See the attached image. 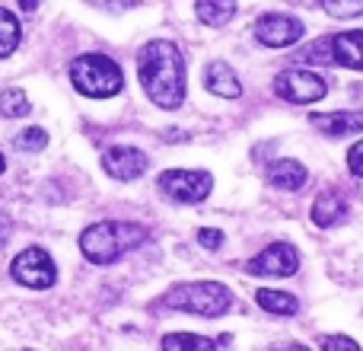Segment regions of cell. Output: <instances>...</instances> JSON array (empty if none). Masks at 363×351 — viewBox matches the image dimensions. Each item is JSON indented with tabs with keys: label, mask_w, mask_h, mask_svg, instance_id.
Masks as SVG:
<instances>
[{
	"label": "cell",
	"mask_w": 363,
	"mask_h": 351,
	"mask_svg": "<svg viewBox=\"0 0 363 351\" xmlns=\"http://www.w3.org/2000/svg\"><path fill=\"white\" fill-rule=\"evenodd\" d=\"M303 58L313 64H341V68L363 70V32H338V36H328L322 42L309 45L303 51Z\"/></svg>",
	"instance_id": "5"
},
{
	"label": "cell",
	"mask_w": 363,
	"mask_h": 351,
	"mask_svg": "<svg viewBox=\"0 0 363 351\" xmlns=\"http://www.w3.org/2000/svg\"><path fill=\"white\" fill-rule=\"evenodd\" d=\"M163 307L182 310V313H194L213 320V316H223L233 307V294L226 284L220 281H191V284H176L172 291L163 294Z\"/></svg>",
	"instance_id": "3"
},
{
	"label": "cell",
	"mask_w": 363,
	"mask_h": 351,
	"mask_svg": "<svg viewBox=\"0 0 363 351\" xmlns=\"http://www.w3.org/2000/svg\"><path fill=\"white\" fill-rule=\"evenodd\" d=\"M13 144L23 153H38L48 147V131H42V128H26V131H19L16 138H13Z\"/></svg>",
	"instance_id": "21"
},
{
	"label": "cell",
	"mask_w": 363,
	"mask_h": 351,
	"mask_svg": "<svg viewBox=\"0 0 363 351\" xmlns=\"http://www.w3.org/2000/svg\"><path fill=\"white\" fill-rule=\"evenodd\" d=\"M0 112H4L6 119H19V115L32 112V102L19 87H6L4 93H0Z\"/></svg>",
	"instance_id": "20"
},
{
	"label": "cell",
	"mask_w": 363,
	"mask_h": 351,
	"mask_svg": "<svg viewBox=\"0 0 363 351\" xmlns=\"http://www.w3.org/2000/svg\"><path fill=\"white\" fill-rule=\"evenodd\" d=\"M19 36H23L19 32V19L0 6V58H10L19 48Z\"/></svg>",
	"instance_id": "19"
},
{
	"label": "cell",
	"mask_w": 363,
	"mask_h": 351,
	"mask_svg": "<svg viewBox=\"0 0 363 351\" xmlns=\"http://www.w3.org/2000/svg\"><path fill=\"white\" fill-rule=\"evenodd\" d=\"M258 307L268 310L271 316H294L296 310H300V301H296L290 291H274V288H264L255 294Z\"/></svg>",
	"instance_id": "17"
},
{
	"label": "cell",
	"mask_w": 363,
	"mask_h": 351,
	"mask_svg": "<svg viewBox=\"0 0 363 351\" xmlns=\"http://www.w3.org/2000/svg\"><path fill=\"white\" fill-rule=\"evenodd\" d=\"M147 166H150V160H147V153L138 151V147L118 144V147H108V151L102 153V170L118 182L140 179V176L147 173Z\"/></svg>",
	"instance_id": "11"
},
{
	"label": "cell",
	"mask_w": 363,
	"mask_h": 351,
	"mask_svg": "<svg viewBox=\"0 0 363 351\" xmlns=\"http://www.w3.org/2000/svg\"><path fill=\"white\" fill-rule=\"evenodd\" d=\"M264 179H268V185L281 188V192H296V188L306 185L309 173L303 163H296V160H274V163H268V170H264Z\"/></svg>",
	"instance_id": "14"
},
{
	"label": "cell",
	"mask_w": 363,
	"mask_h": 351,
	"mask_svg": "<svg viewBox=\"0 0 363 351\" xmlns=\"http://www.w3.org/2000/svg\"><path fill=\"white\" fill-rule=\"evenodd\" d=\"M70 83L89 99H108L125 90V74L108 55H80L70 64Z\"/></svg>",
	"instance_id": "4"
},
{
	"label": "cell",
	"mask_w": 363,
	"mask_h": 351,
	"mask_svg": "<svg viewBox=\"0 0 363 351\" xmlns=\"http://www.w3.org/2000/svg\"><path fill=\"white\" fill-rule=\"evenodd\" d=\"M150 230L134 220H99L80 233V252L93 265H112L131 249L147 243Z\"/></svg>",
	"instance_id": "2"
},
{
	"label": "cell",
	"mask_w": 363,
	"mask_h": 351,
	"mask_svg": "<svg viewBox=\"0 0 363 351\" xmlns=\"http://www.w3.org/2000/svg\"><path fill=\"white\" fill-rule=\"evenodd\" d=\"M16 4H19V10H23V13L38 10V0H16Z\"/></svg>",
	"instance_id": "28"
},
{
	"label": "cell",
	"mask_w": 363,
	"mask_h": 351,
	"mask_svg": "<svg viewBox=\"0 0 363 351\" xmlns=\"http://www.w3.org/2000/svg\"><path fill=\"white\" fill-rule=\"evenodd\" d=\"M274 351H309L306 345H296V342H290V345H277Z\"/></svg>",
	"instance_id": "29"
},
{
	"label": "cell",
	"mask_w": 363,
	"mask_h": 351,
	"mask_svg": "<svg viewBox=\"0 0 363 351\" xmlns=\"http://www.w3.org/2000/svg\"><path fill=\"white\" fill-rule=\"evenodd\" d=\"M347 170L357 176V179H363V141H357V144L347 151Z\"/></svg>",
	"instance_id": "25"
},
{
	"label": "cell",
	"mask_w": 363,
	"mask_h": 351,
	"mask_svg": "<svg viewBox=\"0 0 363 351\" xmlns=\"http://www.w3.org/2000/svg\"><path fill=\"white\" fill-rule=\"evenodd\" d=\"M163 351H217V342L194 333H172L163 339Z\"/></svg>",
	"instance_id": "18"
},
{
	"label": "cell",
	"mask_w": 363,
	"mask_h": 351,
	"mask_svg": "<svg viewBox=\"0 0 363 351\" xmlns=\"http://www.w3.org/2000/svg\"><path fill=\"white\" fill-rule=\"evenodd\" d=\"M296 269H300V252L290 243H271L268 249H262L245 265L249 275H264V278H290Z\"/></svg>",
	"instance_id": "10"
},
{
	"label": "cell",
	"mask_w": 363,
	"mask_h": 351,
	"mask_svg": "<svg viewBox=\"0 0 363 351\" xmlns=\"http://www.w3.org/2000/svg\"><path fill=\"white\" fill-rule=\"evenodd\" d=\"M322 351H360V345L351 335H325L322 339Z\"/></svg>",
	"instance_id": "23"
},
{
	"label": "cell",
	"mask_w": 363,
	"mask_h": 351,
	"mask_svg": "<svg viewBox=\"0 0 363 351\" xmlns=\"http://www.w3.org/2000/svg\"><path fill=\"white\" fill-rule=\"evenodd\" d=\"M345 214H347V201L341 198V192H332V188H328V192H322L319 198L313 201V214H309V217H313L315 227L328 230V227H335Z\"/></svg>",
	"instance_id": "15"
},
{
	"label": "cell",
	"mask_w": 363,
	"mask_h": 351,
	"mask_svg": "<svg viewBox=\"0 0 363 351\" xmlns=\"http://www.w3.org/2000/svg\"><path fill=\"white\" fill-rule=\"evenodd\" d=\"M157 188L176 205H198L211 195L213 176L207 170H166L160 173Z\"/></svg>",
	"instance_id": "7"
},
{
	"label": "cell",
	"mask_w": 363,
	"mask_h": 351,
	"mask_svg": "<svg viewBox=\"0 0 363 351\" xmlns=\"http://www.w3.org/2000/svg\"><path fill=\"white\" fill-rule=\"evenodd\" d=\"M303 23L290 13H264L255 23V38L268 48H290L303 38Z\"/></svg>",
	"instance_id": "9"
},
{
	"label": "cell",
	"mask_w": 363,
	"mask_h": 351,
	"mask_svg": "<svg viewBox=\"0 0 363 351\" xmlns=\"http://www.w3.org/2000/svg\"><path fill=\"white\" fill-rule=\"evenodd\" d=\"M10 230H13V224H10V217L6 214H0V246L10 239Z\"/></svg>",
	"instance_id": "27"
},
{
	"label": "cell",
	"mask_w": 363,
	"mask_h": 351,
	"mask_svg": "<svg viewBox=\"0 0 363 351\" xmlns=\"http://www.w3.org/2000/svg\"><path fill=\"white\" fill-rule=\"evenodd\" d=\"M138 77L160 109H179L185 102V58L169 38H153L138 51Z\"/></svg>",
	"instance_id": "1"
},
{
	"label": "cell",
	"mask_w": 363,
	"mask_h": 351,
	"mask_svg": "<svg viewBox=\"0 0 363 351\" xmlns=\"http://www.w3.org/2000/svg\"><path fill=\"white\" fill-rule=\"evenodd\" d=\"M322 10L335 19H357L363 16V0H322Z\"/></svg>",
	"instance_id": "22"
},
{
	"label": "cell",
	"mask_w": 363,
	"mask_h": 351,
	"mask_svg": "<svg viewBox=\"0 0 363 351\" xmlns=\"http://www.w3.org/2000/svg\"><path fill=\"white\" fill-rule=\"evenodd\" d=\"M10 275L16 284L32 288V291H48L57 281V269L42 246H29V249L19 252L10 265Z\"/></svg>",
	"instance_id": "8"
},
{
	"label": "cell",
	"mask_w": 363,
	"mask_h": 351,
	"mask_svg": "<svg viewBox=\"0 0 363 351\" xmlns=\"http://www.w3.org/2000/svg\"><path fill=\"white\" fill-rule=\"evenodd\" d=\"M271 87H274L277 99L294 102V106H313V102L325 99V93H328L325 77L315 74V70H306V68L281 70Z\"/></svg>",
	"instance_id": "6"
},
{
	"label": "cell",
	"mask_w": 363,
	"mask_h": 351,
	"mask_svg": "<svg viewBox=\"0 0 363 351\" xmlns=\"http://www.w3.org/2000/svg\"><path fill=\"white\" fill-rule=\"evenodd\" d=\"M194 13L204 26H226L233 16H236V0H194Z\"/></svg>",
	"instance_id": "16"
},
{
	"label": "cell",
	"mask_w": 363,
	"mask_h": 351,
	"mask_svg": "<svg viewBox=\"0 0 363 351\" xmlns=\"http://www.w3.org/2000/svg\"><path fill=\"white\" fill-rule=\"evenodd\" d=\"M309 125L325 138H347L363 131V112H313Z\"/></svg>",
	"instance_id": "12"
},
{
	"label": "cell",
	"mask_w": 363,
	"mask_h": 351,
	"mask_svg": "<svg viewBox=\"0 0 363 351\" xmlns=\"http://www.w3.org/2000/svg\"><path fill=\"white\" fill-rule=\"evenodd\" d=\"M86 4L99 6V10H108V13H121V10H131L138 0H86Z\"/></svg>",
	"instance_id": "26"
},
{
	"label": "cell",
	"mask_w": 363,
	"mask_h": 351,
	"mask_svg": "<svg viewBox=\"0 0 363 351\" xmlns=\"http://www.w3.org/2000/svg\"><path fill=\"white\" fill-rule=\"evenodd\" d=\"M198 243L204 249H220L223 246V230H211V227H201L198 230Z\"/></svg>",
	"instance_id": "24"
},
{
	"label": "cell",
	"mask_w": 363,
	"mask_h": 351,
	"mask_svg": "<svg viewBox=\"0 0 363 351\" xmlns=\"http://www.w3.org/2000/svg\"><path fill=\"white\" fill-rule=\"evenodd\" d=\"M204 87L213 96H223V99H239L242 96V83L233 74V68L226 61H211L204 68Z\"/></svg>",
	"instance_id": "13"
},
{
	"label": "cell",
	"mask_w": 363,
	"mask_h": 351,
	"mask_svg": "<svg viewBox=\"0 0 363 351\" xmlns=\"http://www.w3.org/2000/svg\"><path fill=\"white\" fill-rule=\"evenodd\" d=\"M4 170H6V160H4V153H0V176H4Z\"/></svg>",
	"instance_id": "30"
}]
</instances>
